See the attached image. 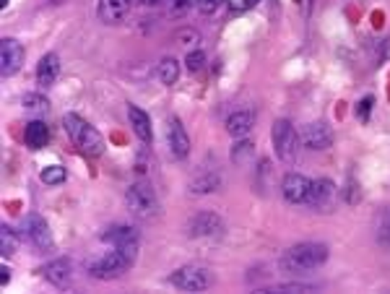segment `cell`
Wrapping results in <instances>:
<instances>
[{
  "label": "cell",
  "instance_id": "obj_1",
  "mask_svg": "<svg viewBox=\"0 0 390 294\" xmlns=\"http://www.w3.org/2000/svg\"><path fill=\"white\" fill-rule=\"evenodd\" d=\"M138 258V245H122V247H112V250H104V253L94 255L88 261L86 271L94 278H102V281H110V278L122 276Z\"/></svg>",
  "mask_w": 390,
  "mask_h": 294
},
{
  "label": "cell",
  "instance_id": "obj_2",
  "mask_svg": "<svg viewBox=\"0 0 390 294\" xmlns=\"http://www.w3.org/2000/svg\"><path fill=\"white\" fill-rule=\"evenodd\" d=\"M63 125H65L68 138H71V143L81 154H86V157H99V154L104 152L102 133H99L94 125H88L84 118H79V115H73L71 112V115H65L63 118Z\"/></svg>",
  "mask_w": 390,
  "mask_h": 294
},
{
  "label": "cell",
  "instance_id": "obj_3",
  "mask_svg": "<svg viewBox=\"0 0 390 294\" xmlns=\"http://www.w3.org/2000/svg\"><path fill=\"white\" fill-rule=\"evenodd\" d=\"M328 261V245L323 242H299L281 255L284 271H312Z\"/></svg>",
  "mask_w": 390,
  "mask_h": 294
},
{
  "label": "cell",
  "instance_id": "obj_4",
  "mask_svg": "<svg viewBox=\"0 0 390 294\" xmlns=\"http://www.w3.org/2000/svg\"><path fill=\"white\" fill-rule=\"evenodd\" d=\"M273 138V149H276V157H279L284 164H294L299 159V143H302V135L297 133L294 125L289 120H276L271 130Z\"/></svg>",
  "mask_w": 390,
  "mask_h": 294
},
{
  "label": "cell",
  "instance_id": "obj_5",
  "mask_svg": "<svg viewBox=\"0 0 390 294\" xmlns=\"http://www.w3.org/2000/svg\"><path fill=\"white\" fill-rule=\"evenodd\" d=\"M125 200H127V208H130L138 219H154L156 211H159L156 193H154L151 185H146V183L130 185L125 193Z\"/></svg>",
  "mask_w": 390,
  "mask_h": 294
},
{
  "label": "cell",
  "instance_id": "obj_6",
  "mask_svg": "<svg viewBox=\"0 0 390 294\" xmlns=\"http://www.w3.org/2000/svg\"><path fill=\"white\" fill-rule=\"evenodd\" d=\"M169 284L183 292H206L214 284V273L203 266H183L169 276Z\"/></svg>",
  "mask_w": 390,
  "mask_h": 294
},
{
  "label": "cell",
  "instance_id": "obj_7",
  "mask_svg": "<svg viewBox=\"0 0 390 294\" xmlns=\"http://www.w3.org/2000/svg\"><path fill=\"white\" fill-rule=\"evenodd\" d=\"M312 191V180L310 177L299 175V172H289L284 180H281V196L287 203H294V206H307V198H310Z\"/></svg>",
  "mask_w": 390,
  "mask_h": 294
},
{
  "label": "cell",
  "instance_id": "obj_8",
  "mask_svg": "<svg viewBox=\"0 0 390 294\" xmlns=\"http://www.w3.org/2000/svg\"><path fill=\"white\" fill-rule=\"evenodd\" d=\"M188 232L190 237L198 239H216L224 234V222L219 214H211V211H203V214H195L188 224Z\"/></svg>",
  "mask_w": 390,
  "mask_h": 294
},
{
  "label": "cell",
  "instance_id": "obj_9",
  "mask_svg": "<svg viewBox=\"0 0 390 294\" xmlns=\"http://www.w3.org/2000/svg\"><path fill=\"white\" fill-rule=\"evenodd\" d=\"M302 146L312 152H326L333 146V130L326 123H310L302 130Z\"/></svg>",
  "mask_w": 390,
  "mask_h": 294
},
{
  "label": "cell",
  "instance_id": "obj_10",
  "mask_svg": "<svg viewBox=\"0 0 390 294\" xmlns=\"http://www.w3.org/2000/svg\"><path fill=\"white\" fill-rule=\"evenodd\" d=\"M21 63H24V47L16 40L6 37V40L0 42V73L3 76H13L21 68Z\"/></svg>",
  "mask_w": 390,
  "mask_h": 294
},
{
  "label": "cell",
  "instance_id": "obj_11",
  "mask_svg": "<svg viewBox=\"0 0 390 294\" xmlns=\"http://www.w3.org/2000/svg\"><path fill=\"white\" fill-rule=\"evenodd\" d=\"M167 138H169V149L177 159H188L190 154V135L185 133V125L177 118L167 120Z\"/></svg>",
  "mask_w": 390,
  "mask_h": 294
},
{
  "label": "cell",
  "instance_id": "obj_12",
  "mask_svg": "<svg viewBox=\"0 0 390 294\" xmlns=\"http://www.w3.org/2000/svg\"><path fill=\"white\" fill-rule=\"evenodd\" d=\"M26 237L32 239L34 247L40 250H50L52 247V232H50V224L42 219L40 214H32L26 219Z\"/></svg>",
  "mask_w": 390,
  "mask_h": 294
},
{
  "label": "cell",
  "instance_id": "obj_13",
  "mask_svg": "<svg viewBox=\"0 0 390 294\" xmlns=\"http://www.w3.org/2000/svg\"><path fill=\"white\" fill-rule=\"evenodd\" d=\"M130 0H99L96 3V16L102 18L104 24H120L127 16Z\"/></svg>",
  "mask_w": 390,
  "mask_h": 294
},
{
  "label": "cell",
  "instance_id": "obj_14",
  "mask_svg": "<svg viewBox=\"0 0 390 294\" xmlns=\"http://www.w3.org/2000/svg\"><path fill=\"white\" fill-rule=\"evenodd\" d=\"M102 242L110 247H122V245H138V230L125 227V224H115L102 232Z\"/></svg>",
  "mask_w": 390,
  "mask_h": 294
},
{
  "label": "cell",
  "instance_id": "obj_15",
  "mask_svg": "<svg viewBox=\"0 0 390 294\" xmlns=\"http://www.w3.org/2000/svg\"><path fill=\"white\" fill-rule=\"evenodd\" d=\"M42 276L47 278L52 286H68L73 278V268H71V261H65V258H57V261L47 263L45 268H42Z\"/></svg>",
  "mask_w": 390,
  "mask_h": 294
},
{
  "label": "cell",
  "instance_id": "obj_16",
  "mask_svg": "<svg viewBox=\"0 0 390 294\" xmlns=\"http://www.w3.org/2000/svg\"><path fill=\"white\" fill-rule=\"evenodd\" d=\"M127 118H130V125H133V130H136V135L141 141L144 143L154 141V128H151L149 112H144L141 107H136V104H127Z\"/></svg>",
  "mask_w": 390,
  "mask_h": 294
},
{
  "label": "cell",
  "instance_id": "obj_17",
  "mask_svg": "<svg viewBox=\"0 0 390 294\" xmlns=\"http://www.w3.org/2000/svg\"><path fill=\"white\" fill-rule=\"evenodd\" d=\"M333 198H335V185L331 183V180H326V177L312 180V191H310V198H307V206L326 208Z\"/></svg>",
  "mask_w": 390,
  "mask_h": 294
},
{
  "label": "cell",
  "instance_id": "obj_18",
  "mask_svg": "<svg viewBox=\"0 0 390 294\" xmlns=\"http://www.w3.org/2000/svg\"><path fill=\"white\" fill-rule=\"evenodd\" d=\"M24 141L29 149H34V152H40V149H45L50 143V128L47 123H42V120H32L29 125H26L24 130Z\"/></svg>",
  "mask_w": 390,
  "mask_h": 294
},
{
  "label": "cell",
  "instance_id": "obj_19",
  "mask_svg": "<svg viewBox=\"0 0 390 294\" xmlns=\"http://www.w3.org/2000/svg\"><path fill=\"white\" fill-rule=\"evenodd\" d=\"M57 76H60V57L55 52H47L37 65V81L45 84V86H52Z\"/></svg>",
  "mask_w": 390,
  "mask_h": 294
},
{
  "label": "cell",
  "instance_id": "obj_20",
  "mask_svg": "<svg viewBox=\"0 0 390 294\" xmlns=\"http://www.w3.org/2000/svg\"><path fill=\"white\" fill-rule=\"evenodd\" d=\"M253 112L247 110H239V112H231L229 118H226V130H229V135H234V138H245L250 130H253Z\"/></svg>",
  "mask_w": 390,
  "mask_h": 294
},
{
  "label": "cell",
  "instance_id": "obj_21",
  "mask_svg": "<svg viewBox=\"0 0 390 294\" xmlns=\"http://www.w3.org/2000/svg\"><path fill=\"white\" fill-rule=\"evenodd\" d=\"M156 76H159V81L164 86H172L180 79V63H177L175 57H164L159 63V68H156Z\"/></svg>",
  "mask_w": 390,
  "mask_h": 294
},
{
  "label": "cell",
  "instance_id": "obj_22",
  "mask_svg": "<svg viewBox=\"0 0 390 294\" xmlns=\"http://www.w3.org/2000/svg\"><path fill=\"white\" fill-rule=\"evenodd\" d=\"M219 188V175L216 172H206V175L195 177L190 183V193L195 196H206V193H214Z\"/></svg>",
  "mask_w": 390,
  "mask_h": 294
},
{
  "label": "cell",
  "instance_id": "obj_23",
  "mask_svg": "<svg viewBox=\"0 0 390 294\" xmlns=\"http://www.w3.org/2000/svg\"><path fill=\"white\" fill-rule=\"evenodd\" d=\"M18 250V234L13 232V227H8V224H3L0 227V253L6 255H13Z\"/></svg>",
  "mask_w": 390,
  "mask_h": 294
},
{
  "label": "cell",
  "instance_id": "obj_24",
  "mask_svg": "<svg viewBox=\"0 0 390 294\" xmlns=\"http://www.w3.org/2000/svg\"><path fill=\"white\" fill-rule=\"evenodd\" d=\"M42 183L45 185L65 183V167H60V164H50V167H45L42 169Z\"/></svg>",
  "mask_w": 390,
  "mask_h": 294
},
{
  "label": "cell",
  "instance_id": "obj_25",
  "mask_svg": "<svg viewBox=\"0 0 390 294\" xmlns=\"http://www.w3.org/2000/svg\"><path fill=\"white\" fill-rule=\"evenodd\" d=\"M21 104H24V110H29V112H47V107H50V102L42 94H24Z\"/></svg>",
  "mask_w": 390,
  "mask_h": 294
},
{
  "label": "cell",
  "instance_id": "obj_26",
  "mask_svg": "<svg viewBox=\"0 0 390 294\" xmlns=\"http://www.w3.org/2000/svg\"><path fill=\"white\" fill-rule=\"evenodd\" d=\"M231 159L237 162V164H247V162L253 159V143L242 138V141L237 143V149H234V154H231Z\"/></svg>",
  "mask_w": 390,
  "mask_h": 294
},
{
  "label": "cell",
  "instance_id": "obj_27",
  "mask_svg": "<svg viewBox=\"0 0 390 294\" xmlns=\"http://www.w3.org/2000/svg\"><path fill=\"white\" fill-rule=\"evenodd\" d=\"M185 65H188V71L190 73L203 71V65H206V55H203L200 50H193V52H188V57H185Z\"/></svg>",
  "mask_w": 390,
  "mask_h": 294
},
{
  "label": "cell",
  "instance_id": "obj_28",
  "mask_svg": "<svg viewBox=\"0 0 390 294\" xmlns=\"http://www.w3.org/2000/svg\"><path fill=\"white\" fill-rule=\"evenodd\" d=\"M377 242H380L382 247H388V250H390V206H388V211L382 214L380 230H377Z\"/></svg>",
  "mask_w": 390,
  "mask_h": 294
},
{
  "label": "cell",
  "instance_id": "obj_29",
  "mask_svg": "<svg viewBox=\"0 0 390 294\" xmlns=\"http://www.w3.org/2000/svg\"><path fill=\"white\" fill-rule=\"evenodd\" d=\"M372 104H374V96H365V99H362V102L357 104V118L362 120V123H367V120H369Z\"/></svg>",
  "mask_w": 390,
  "mask_h": 294
},
{
  "label": "cell",
  "instance_id": "obj_30",
  "mask_svg": "<svg viewBox=\"0 0 390 294\" xmlns=\"http://www.w3.org/2000/svg\"><path fill=\"white\" fill-rule=\"evenodd\" d=\"M276 292H279V294H287V292H315V286H310V284H281V286H276Z\"/></svg>",
  "mask_w": 390,
  "mask_h": 294
},
{
  "label": "cell",
  "instance_id": "obj_31",
  "mask_svg": "<svg viewBox=\"0 0 390 294\" xmlns=\"http://www.w3.org/2000/svg\"><path fill=\"white\" fill-rule=\"evenodd\" d=\"M219 6H222V0H198V11L203 16H211Z\"/></svg>",
  "mask_w": 390,
  "mask_h": 294
},
{
  "label": "cell",
  "instance_id": "obj_32",
  "mask_svg": "<svg viewBox=\"0 0 390 294\" xmlns=\"http://www.w3.org/2000/svg\"><path fill=\"white\" fill-rule=\"evenodd\" d=\"M260 0H226V6H229L231 11H247L253 9V6H258Z\"/></svg>",
  "mask_w": 390,
  "mask_h": 294
},
{
  "label": "cell",
  "instance_id": "obj_33",
  "mask_svg": "<svg viewBox=\"0 0 390 294\" xmlns=\"http://www.w3.org/2000/svg\"><path fill=\"white\" fill-rule=\"evenodd\" d=\"M11 281V268L8 266H0V286H6Z\"/></svg>",
  "mask_w": 390,
  "mask_h": 294
},
{
  "label": "cell",
  "instance_id": "obj_34",
  "mask_svg": "<svg viewBox=\"0 0 390 294\" xmlns=\"http://www.w3.org/2000/svg\"><path fill=\"white\" fill-rule=\"evenodd\" d=\"M190 3H193V0H175V9H177V11H183V9H188Z\"/></svg>",
  "mask_w": 390,
  "mask_h": 294
},
{
  "label": "cell",
  "instance_id": "obj_35",
  "mask_svg": "<svg viewBox=\"0 0 390 294\" xmlns=\"http://www.w3.org/2000/svg\"><path fill=\"white\" fill-rule=\"evenodd\" d=\"M141 3H159V0H141Z\"/></svg>",
  "mask_w": 390,
  "mask_h": 294
},
{
  "label": "cell",
  "instance_id": "obj_36",
  "mask_svg": "<svg viewBox=\"0 0 390 294\" xmlns=\"http://www.w3.org/2000/svg\"><path fill=\"white\" fill-rule=\"evenodd\" d=\"M57 3H65V0H52V6H57Z\"/></svg>",
  "mask_w": 390,
  "mask_h": 294
}]
</instances>
